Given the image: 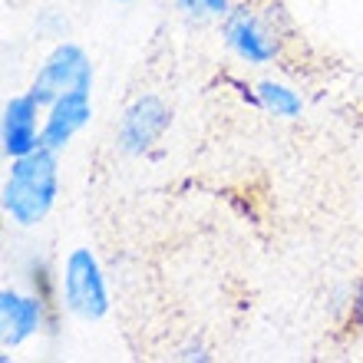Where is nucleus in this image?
I'll list each match as a JSON object with an SVG mask.
<instances>
[{
  "label": "nucleus",
  "instance_id": "nucleus-1",
  "mask_svg": "<svg viewBox=\"0 0 363 363\" xmlns=\"http://www.w3.org/2000/svg\"><path fill=\"white\" fill-rule=\"evenodd\" d=\"M57 199V152L37 145L33 152L13 159L10 179L4 185V211L10 218L30 228L47 218Z\"/></svg>",
  "mask_w": 363,
  "mask_h": 363
},
{
  "label": "nucleus",
  "instance_id": "nucleus-2",
  "mask_svg": "<svg viewBox=\"0 0 363 363\" xmlns=\"http://www.w3.org/2000/svg\"><path fill=\"white\" fill-rule=\"evenodd\" d=\"M63 304L69 314L83 317V320H99L109 311L103 271L86 248L69 251L67 264H63Z\"/></svg>",
  "mask_w": 363,
  "mask_h": 363
},
{
  "label": "nucleus",
  "instance_id": "nucleus-3",
  "mask_svg": "<svg viewBox=\"0 0 363 363\" xmlns=\"http://www.w3.org/2000/svg\"><path fill=\"white\" fill-rule=\"evenodd\" d=\"M93 86V69H89V57L77 43H60L47 57V63L40 67L30 96L40 106H53L63 93L69 89H89Z\"/></svg>",
  "mask_w": 363,
  "mask_h": 363
},
{
  "label": "nucleus",
  "instance_id": "nucleus-4",
  "mask_svg": "<svg viewBox=\"0 0 363 363\" xmlns=\"http://www.w3.org/2000/svg\"><path fill=\"white\" fill-rule=\"evenodd\" d=\"M221 37L245 63H255V67L274 60L277 53L274 27L255 7H231L225 23H221Z\"/></svg>",
  "mask_w": 363,
  "mask_h": 363
},
{
  "label": "nucleus",
  "instance_id": "nucleus-5",
  "mask_svg": "<svg viewBox=\"0 0 363 363\" xmlns=\"http://www.w3.org/2000/svg\"><path fill=\"white\" fill-rule=\"evenodd\" d=\"M165 129H169V109H165V103L159 96H143V99H135L123 116L119 149L129 155H139L152 143H159Z\"/></svg>",
  "mask_w": 363,
  "mask_h": 363
},
{
  "label": "nucleus",
  "instance_id": "nucleus-6",
  "mask_svg": "<svg viewBox=\"0 0 363 363\" xmlns=\"http://www.w3.org/2000/svg\"><path fill=\"white\" fill-rule=\"evenodd\" d=\"M89 116H93V109H89V89H69V93H63L57 103L50 106L47 123L40 129V145L60 152L89 123Z\"/></svg>",
  "mask_w": 363,
  "mask_h": 363
},
{
  "label": "nucleus",
  "instance_id": "nucleus-7",
  "mask_svg": "<svg viewBox=\"0 0 363 363\" xmlns=\"http://www.w3.org/2000/svg\"><path fill=\"white\" fill-rule=\"evenodd\" d=\"M37 109L40 103L33 96H13L4 109V152L10 159L33 152L40 145V133H37Z\"/></svg>",
  "mask_w": 363,
  "mask_h": 363
},
{
  "label": "nucleus",
  "instance_id": "nucleus-8",
  "mask_svg": "<svg viewBox=\"0 0 363 363\" xmlns=\"http://www.w3.org/2000/svg\"><path fill=\"white\" fill-rule=\"evenodd\" d=\"M0 340L4 347H20L27 337L40 330V301L20 291H4L0 294Z\"/></svg>",
  "mask_w": 363,
  "mask_h": 363
},
{
  "label": "nucleus",
  "instance_id": "nucleus-9",
  "mask_svg": "<svg viewBox=\"0 0 363 363\" xmlns=\"http://www.w3.org/2000/svg\"><path fill=\"white\" fill-rule=\"evenodd\" d=\"M258 103L268 109V113L281 116V119H294L301 116L304 103H301V96L294 89H287L284 83H274V79H264L258 86Z\"/></svg>",
  "mask_w": 363,
  "mask_h": 363
},
{
  "label": "nucleus",
  "instance_id": "nucleus-10",
  "mask_svg": "<svg viewBox=\"0 0 363 363\" xmlns=\"http://www.w3.org/2000/svg\"><path fill=\"white\" fill-rule=\"evenodd\" d=\"M179 10L185 17H195V20H218V17H228V0H175Z\"/></svg>",
  "mask_w": 363,
  "mask_h": 363
},
{
  "label": "nucleus",
  "instance_id": "nucleus-11",
  "mask_svg": "<svg viewBox=\"0 0 363 363\" xmlns=\"http://www.w3.org/2000/svg\"><path fill=\"white\" fill-rule=\"evenodd\" d=\"M357 320H360V327H363V294H360V304H357Z\"/></svg>",
  "mask_w": 363,
  "mask_h": 363
}]
</instances>
